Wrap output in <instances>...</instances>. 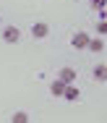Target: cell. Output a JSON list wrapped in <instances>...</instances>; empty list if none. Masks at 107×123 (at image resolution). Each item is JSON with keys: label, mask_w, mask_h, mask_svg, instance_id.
<instances>
[{"label": "cell", "mask_w": 107, "mask_h": 123, "mask_svg": "<svg viewBox=\"0 0 107 123\" xmlns=\"http://www.w3.org/2000/svg\"><path fill=\"white\" fill-rule=\"evenodd\" d=\"M11 123H29V113L26 110H16L11 115Z\"/></svg>", "instance_id": "9c48e42d"}, {"label": "cell", "mask_w": 107, "mask_h": 123, "mask_svg": "<svg viewBox=\"0 0 107 123\" xmlns=\"http://www.w3.org/2000/svg\"><path fill=\"white\" fill-rule=\"evenodd\" d=\"M89 39H91V37H89L86 31H76V34L71 37V47H73V50H86Z\"/></svg>", "instance_id": "3957f363"}, {"label": "cell", "mask_w": 107, "mask_h": 123, "mask_svg": "<svg viewBox=\"0 0 107 123\" xmlns=\"http://www.w3.org/2000/svg\"><path fill=\"white\" fill-rule=\"evenodd\" d=\"M65 86H68V84H63L60 79H55L52 84H50V94H52V97H63V92H65Z\"/></svg>", "instance_id": "ba28073f"}, {"label": "cell", "mask_w": 107, "mask_h": 123, "mask_svg": "<svg viewBox=\"0 0 107 123\" xmlns=\"http://www.w3.org/2000/svg\"><path fill=\"white\" fill-rule=\"evenodd\" d=\"M91 76H94V81L105 84L107 81V63H97V66L91 68Z\"/></svg>", "instance_id": "277c9868"}, {"label": "cell", "mask_w": 107, "mask_h": 123, "mask_svg": "<svg viewBox=\"0 0 107 123\" xmlns=\"http://www.w3.org/2000/svg\"><path fill=\"white\" fill-rule=\"evenodd\" d=\"M57 79H60L63 84H73V81H76V71H73L71 66H65V68H60V74H57Z\"/></svg>", "instance_id": "5b68a950"}, {"label": "cell", "mask_w": 107, "mask_h": 123, "mask_svg": "<svg viewBox=\"0 0 107 123\" xmlns=\"http://www.w3.org/2000/svg\"><path fill=\"white\" fill-rule=\"evenodd\" d=\"M86 50H89V52H94V55H99V52L105 50V39H102V37H94V39H89Z\"/></svg>", "instance_id": "8992f818"}, {"label": "cell", "mask_w": 107, "mask_h": 123, "mask_svg": "<svg viewBox=\"0 0 107 123\" xmlns=\"http://www.w3.org/2000/svg\"><path fill=\"white\" fill-rule=\"evenodd\" d=\"M89 5L99 13V11H105V8H107V0H89Z\"/></svg>", "instance_id": "8fae6325"}, {"label": "cell", "mask_w": 107, "mask_h": 123, "mask_svg": "<svg viewBox=\"0 0 107 123\" xmlns=\"http://www.w3.org/2000/svg\"><path fill=\"white\" fill-rule=\"evenodd\" d=\"M3 42H8V45H16V42H21V29L18 26H3Z\"/></svg>", "instance_id": "6da1fadb"}, {"label": "cell", "mask_w": 107, "mask_h": 123, "mask_svg": "<svg viewBox=\"0 0 107 123\" xmlns=\"http://www.w3.org/2000/svg\"><path fill=\"white\" fill-rule=\"evenodd\" d=\"M0 21H3V16H0Z\"/></svg>", "instance_id": "7c38bea8"}, {"label": "cell", "mask_w": 107, "mask_h": 123, "mask_svg": "<svg viewBox=\"0 0 107 123\" xmlns=\"http://www.w3.org/2000/svg\"><path fill=\"white\" fill-rule=\"evenodd\" d=\"M97 37H107V18L97 21Z\"/></svg>", "instance_id": "30bf717a"}, {"label": "cell", "mask_w": 107, "mask_h": 123, "mask_svg": "<svg viewBox=\"0 0 107 123\" xmlns=\"http://www.w3.org/2000/svg\"><path fill=\"white\" fill-rule=\"evenodd\" d=\"M31 37H34V39H47V37H50V24H45V21L31 24Z\"/></svg>", "instance_id": "7a4b0ae2"}, {"label": "cell", "mask_w": 107, "mask_h": 123, "mask_svg": "<svg viewBox=\"0 0 107 123\" xmlns=\"http://www.w3.org/2000/svg\"><path fill=\"white\" fill-rule=\"evenodd\" d=\"M79 97H81L79 86H73V84H68V86H65V92H63V99H65V102H76Z\"/></svg>", "instance_id": "52a82bcc"}]
</instances>
